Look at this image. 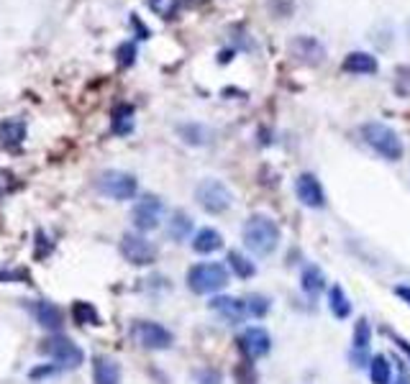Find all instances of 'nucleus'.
I'll return each instance as SVG.
<instances>
[{
    "instance_id": "obj_1",
    "label": "nucleus",
    "mask_w": 410,
    "mask_h": 384,
    "mask_svg": "<svg viewBox=\"0 0 410 384\" xmlns=\"http://www.w3.org/2000/svg\"><path fill=\"white\" fill-rule=\"evenodd\" d=\"M244 246L254 256H269L280 246V226L269 215H251L244 223Z\"/></svg>"
},
{
    "instance_id": "obj_2",
    "label": "nucleus",
    "mask_w": 410,
    "mask_h": 384,
    "mask_svg": "<svg viewBox=\"0 0 410 384\" xmlns=\"http://www.w3.org/2000/svg\"><path fill=\"white\" fill-rule=\"evenodd\" d=\"M361 139L367 141L369 149H375L382 159H387V162H397V159L403 157V141H400V136H397L395 128H390L387 123H364L361 126Z\"/></svg>"
},
{
    "instance_id": "obj_3",
    "label": "nucleus",
    "mask_w": 410,
    "mask_h": 384,
    "mask_svg": "<svg viewBox=\"0 0 410 384\" xmlns=\"http://www.w3.org/2000/svg\"><path fill=\"white\" fill-rule=\"evenodd\" d=\"M228 285V269L218 262L195 264L187 269V287L195 295H213Z\"/></svg>"
},
{
    "instance_id": "obj_4",
    "label": "nucleus",
    "mask_w": 410,
    "mask_h": 384,
    "mask_svg": "<svg viewBox=\"0 0 410 384\" xmlns=\"http://www.w3.org/2000/svg\"><path fill=\"white\" fill-rule=\"evenodd\" d=\"M39 351H42L44 356H49L54 364L64 366V369H77L80 364L85 361L82 349H80L72 338H67V335H51V338H46V341L39 346Z\"/></svg>"
},
{
    "instance_id": "obj_5",
    "label": "nucleus",
    "mask_w": 410,
    "mask_h": 384,
    "mask_svg": "<svg viewBox=\"0 0 410 384\" xmlns=\"http://www.w3.org/2000/svg\"><path fill=\"white\" fill-rule=\"evenodd\" d=\"M195 200H198V205L203 207L205 213L211 215H218V213H226L231 203H234V195L228 190L220 179H203L195 190Z\"/></svg>"
},
{
    "instance_id": "obj_6",
    "label": "nucleus",
    "mask_w": 410,
    "mask_h": 384,
    "mask_svg": "<svg viewBox=\"0 0 410 384\" xmlns=\"http://www.w3.org/2000/svg\"><path fill=\"white\" fill-rule=\"evenodd\" d=\"M131 335L139 346L149 351H164L175 343L172 331H167L162 323H154V320H136L134 328H131Z\"/></svg>"
},
{
    "instance_id": "obj_7",
    "label": "nucleus",
    "mask_w": 410,
    "mask_h": 384,
    "mask_svg": "<svg viewBox=\"0 0 410 384\" xmlns=\"http://www.w3.org/2000/svg\"><path fill=\"white\" fill-rule=\"evenodd\" d=\"M98 190H100V195L123 203V200L134 198L136 190H139V182H136V177L134 174H128V172L108 169L98 177Z\"/></svg>"
},
{
    "instance_id": "obj_8",
    "label": "nucleus",
    "mask_w": 410,
    "mask_h": 384,
    "mask_svg": "<svg viewBox=\"0 0 410 384\" xmlns=\"http://www.w3.org/2000/svg\"><path fill=\"white\" fill-rule=\"evenodd\" d=\"M164 213V203L156 195H144L139 203L134 205V213H131V223H134L139 231H154L159 223H162Z\"/></svg>"
},
{
    "instance_id": "obj_9",
    "label": "nucleus",
    "mask_w": 410,
    "mask_h": 384,
    "mask_svg": "<svg viewBox=\"0 0 410 384\" xmlns=\"http://www.w3.org/2000/svg\"><path fill=\"white\" fill-rule=\"evenodd\" d=\"M120 254L128 264L134 267H147V264H154L156 259V249L144 238V236L136 233H126L120 238Z\"/></svg>"
},
{
    "instance_id": "obj_10",
    "label": "nucleus",
    "mask_w": 410,
    "mask_h": 384,
    "mask_svg": "<svg viewBox=\"0 0 410 384\" xmlns=\"http://www.w3.org/2000/svg\"><path fill=\"white\" fill-rule=\"evenodd\" d=\"M295 195L297 200L308 207H323L325 205V192L321 187V182L316 179V174L311 172H303V174H297L295 179Z\"/></svg>"
},
{
    "instance_id": "obj_11",
    "label": "nucleus",
    "mask_w": 410,
    "mask_h": 384,
    "mask_svg": "<svg viewBox=\"0 0 410 384\" xmlns=\"http://www.w3.org/2000/svg\"><path fill=\"white\" fill-rule=\"evenodd\" d=\"M239 346L249 359H262V356H267L269 349H272V338H269V333L264 331V328L251 326L241 333Z\"/></svg>"
},
{
    "instance_id": "obj_12",
    "label": "nucleus",
    "mask_w": 410,
    "mask_h": 384,
    "mask_svg": "<svg viewBox=\"0 0 410 384\" xmlns=\"http://www.w3.org/2000/svg\"><path fill=\"white\" fill-rule=\"evenodd\" d=\"M290 54L305 64H318L325 59V49L321 46V41L313 39V36H297V39H292Z\"/></svg>"
},
{
    "instance_id": "obj_13",
    "label": "nucleus",
    "mask_w": 410,
    "mask_h": 384,
    "mask_svg": "<svg viewBox=\"0 0 410 384\" xmlns=\"http://www.w3.org/2000/svg\"><path fill=\"white\" fill-rule=\"evenodd\" d=\"M211 307L220 315V318L226 320V323H231V326L244 323V318L249 315L247 302H241L239 297H213Z\"/></svg>"
},
{
    "instance_id": "obj_14",
    "label": "nucleus",
    "mask_w": 410,
    "mask_h": 384,
    "mask_svg": "<svg viewBox=\"0 0 410 384\" xmlns=\"http://www.w3.org/2000/svg\"><path fill=\"white\" fill-rule=\"evenodd\" d=\"M31 310H34V318L39 320V326L49 328V331H59V328L64 326V313L54 305V302L36 300L34 305H31Z\"/></svg>"
},
{
    "instance_id": "obj_15",
    "label": "nucleus",
    "mask_w": 410,
    "mask_h": 384,
    "mask_svg": "<svg viewBox=\"0 0 410 384\" xmlns=\"http://www.w3.org/2000/svg\"><path fill=\"white\" fill-rule=\"evenodd\" d=\"M92 382L95 384H120V366L108 356H95L92 361Z\"/></svg>"
},
{
    "instance_id": "obj_16",
    "label": "nucleus",
    "mask_w": 410,
    "mask_h": 384,
    "mask_svg": "<svg viewBox=\"0 0 410 384\" xmlns=\"http://www.w3.org/2000/svg\"><path fill=\"white\" fill-rule=\"evenodd\" d=\"M341 70L349 72V75H375L377 59L372 54H367V51H352L341 62Z\"/></svg>"
},
{
    "instance_id": "obj_17",
    "label": "nucleus",
    "mask_w": 410,
    "mask_h": 384,
    "mask_svg": "<svg viewBox=\"0 0 410 384\" xmlns=\"http://www.w3.org/2000/svg\"><path fill=\"white\" fill-rule=\"evenodd\" d=\"M192 249L198 254H213V251L223 249V236L216 228H200L195 238H192Z\"/></svg>"
},
{
    "instance_id": "obj_18",
    "label": "nucleus",
    "mask_w": 410,
    "mask_h": 384,
    "mask_svg": "<svg viewBox=\"0 0 410 384\" xmlns=\"http://www.w3.org/2000/svg\"><path fill=\"white\" fill-rule=\"evenodd\" d=\"M26 139V123L23 121H3L0 123V143H6V146H18V143Z\"/></svg>"
},
{
    "instance_id": "obj_19",
    "label": "nucleus",
    "mask_w": 410,
    "mask_h": 384,
    "mask_svg": "<svg viewBox=\"0 0 410 384\" xmlns=\"http://www.w3.org/2000/svg\"><path fill=\"white\" fill-rule=\"evenodd\" d=\"M369 377H372V384H392V366H390L387 356H372L369 361Z\"/></svg>"
},
{
    "instance_id": "obj_20",
    "label": "nucleus",
    "mask_w": 410,
    "mask_h": 384,
    "mask_svg": "<svg viewBox=\"0 0 410 384\" xmlns=\"http://www.w3.org/2000/svg\"><path fill=\"white\" fill-rule=\"evenodd\" d=\"M328 305H331L333 318L344 320V318H349V315H352V302H349L347 292L341 290L339 285L331 287V292H328Z\"/></svg>"
},
{
    "instance_id": "obj_21",
    "label": "nucleus",
    "mask_w": 410,
    "mask_h": 384,
    "mask_svg": "<svg viewBox=\"0 0 410 384\" xmlns=\"http://www.w3.org/2000/svg\"><path fill=\"white\" fill-rule=\"evenodd\" d=\"M111 126H113V134H118V136L131 134V128H134V108L131 105L116 108L113 118H111Z\"/></svg>"
},
{
    "instance_id": "obj_22",
    "label": "nucleus",
    "mask_w": 410,
    "mask_h": 384,
    "mask_svg": "<svg viewBox=\"0 0 410 384\" xmlns=\"http://www.w3.org/2000/svg\"><path fill=\"white\" fill-rule=\"evenodd\" d=\"M72 320H75L77 326H98L100 315H98V310L90 305V302H82V300H77V302L72 305Z\"/></svg>"
},
{
    "instance_id": "obj_23",
    "label": "nucleus",
    "mask_w": 410,
    "mask_h": 384,
    "mask_svg": "<svg viewBox=\"0 0 410 384\" xmlns=\"http://www.w3.org/2000/svg\"><path fill=\"white\" fill-rule=\"evenodd\" d=\"M228 267H231V271H234L239 279H249L256 274L254 262H249L247 256L239 254V251H231V254H228Z\"/></svg>"
},
{
    "instance_id": "obj_24",
    "label": "nucleus",
    "mask_w": 410,
    "mask_h": 384,
    "mask_svg": "<svg viewBox=\"0 0 410 384\" xmlns=\"http://www.w3.org/2000/svg\"><path fill=\"white\" fill-rule=\"evenodd\" d=\"M190 231H192V218L187 213H182V210H177L170 221V236L175 241H185L190 236Z\"/></svg>"
},
{
    "instance_id": "obj_25",
    "label": "nucleus",
    "mask_w": 410,
    "mask_h": 384,
    "mask_svg": "<svg viewBox=\"0 0 410 384\" xmlns=\"http://www.w3.org/2000/svg\"><path fill=\"white\" fill-rule=\"evenodd\" d=\"M300 287H303L308 295H316V292L323 290V271L318 267H305L303 277H300Z\"/></svg>"
},
{
    "instance_id": "obj_26",
    "label": "nucleus",
    "mask_w": 410,
    "mask_h": 384,
    "mask_svg": "<svg viewBox=\"0 0 410 384\" xmlns=\"http://www.w3.org/2000/svg\"><path fill=\"white\" fill-rule=\"evenodd\" d=\"M369 341H372V328H369V323L364 318L356 323V328H354V351H367Z\"/></svg>"
},
{
    "instance_id": "obj_27",
    "label": "nucleus",
    "mask_w": 410,
    "mask_h": 384,
    "mask_svg": "<svg viewBox=\"0 0 410 384\" xmlns=\"http://www.w3.org/2000/svg\"><path fill=\"white\" fill-rule=\"evenodd\" d=\"M247 310H249V315H254V318H264L269 310V300L264 297V295H251L247 302Z\"/></svg>"
},
{
    "instance_id": "obj_28",
    "label": "nucleus",
    "mask_w": 410,
    "mask_h": 384,
    "mask_svg": "<svg viewBox=\"0 0 410 384\" xmlns=\"http://www.w3.org/2000/svg\"><path fill=\"white\" fill-rule=\"evenodd\" d=\"M180 134L185 136V141H187V143H203L205 141V128L203 126H195V123H190V126H182V128H180Z\"/></svg>"
},
{
    "instance_id": "obj_29",
    "label": "nucleus",
    "mask_w": 410,
    "mask_h": 384,
    "mask_svg": "<svg viewBox=\"0 0 410 384\" xmlns=\"http://www.w3.org/2000/svg\"><path fill=\"white\" fill-rule=\"evenodd\" d=\"M200 382L203 384H220V377L216 374V371H203V374H200Z\"/></svg>"
},
{
    "instance_id": "obj_30",
    "label": "nucleus",
    "mask_w": 410,
    "mask_h": 384,
    "mask_svg": "<svg viewBox=\"0 0 410 384\" xmlns=\"http://www.w3.org/2000/svg\"><path fill=\"white\" fill-rule=\"evenodd\" d=\"M395 295L403 300V302H408L410 305V287H395Z\"/></svg>"
},
{
    "instance_id": "obj_31",
    "label": "nucleus",
    "mask_w": 410,
    "mask_h": 384,
    "mask_svg": "<svg viewBox=\"0 0 410 384\" xmlns=\"http://www.w3.org/2000/svg\"><path fill=\"white\" fill-rule=\"evenodd\" d=\"M390 335H392V341H395L403 351H408V356H410V343L405 341V338H400V335H395V333H390Z\"/></svg>"
},
{
    "instance_id": "obj_32",
    "label": "nucleus",
    "mask_w": 410,
    "mask_h": 384,
    "mask_svg": "<svg viewBox=\"0 0 410 384\" xmlns=\"http://www.w3.org/2000/svg\"><path fill=\"white\" fill-rule=\"evenodd\" d=\"M49 374H54V366H46V369L31 371V377H49Z\"/></svg>"
},
{
    "instance_id": "obj_33",
    "label": "nucleus",
    "mask_w": 410,
    "mask_h": 384,
    "mask_svg": "<svg viewBox=\"0 0 410 384\" xmlns=\"http://www.w3.org/2000/svg\"><path fill=\"white\" fill-rule=\"evenodd\" d=\"M395 384H410V377L405 374V371H400V374H397V379H395Z\"/></svg>"
}]
</instances>
